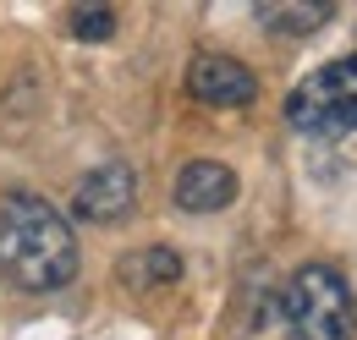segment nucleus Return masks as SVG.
<instances>
[{"instance_id":"obj_1","label":"nucleus","mask_w":357,"mask_h":340,"mask_svg":"<svg viewBox=\"0 0 357 340\" xmlns=\"http://www.w3.org/2000/svg\"><path fill=\"white\" fill-rule=\"evenodd\" d=\"M77 231L72 219L39 192H6L0 198V275L17 291H61L77 280Z\"/></svg>"},{"instance_id":"obj_2","label":"nucleus","mask_w":357,"mask_h":340,"mask_svg":"<svg viewBox=\"0 0 357 340\" xmlns=\"http://www.w3.org/2000/svg\"><path fill=\"white\" fill-rule=\"evenodd\" d=\"M280 318L297 340H357V297L335 263H303L280 297Z\"/></svg>"},{"instance_id":"obj_3","label":"nucleus","mask_w":357,"mask_h":340,"mask_svg":"<svg viewBox=\"0 0 357 340\" xmlns=\"http://www.w3.org/2000/svg\"><path fill=\"white\" fill-rule=\"evenodd\" d=\"M286 127L303 137H347L357 132V55L308 72L286 99Z\"/></svg>"},{"instance_id":"obj_4","label":"nucleus","mask_w":357,"mask_h":340,"mask_svg":"<svg viewBox=\"0 0 357 340\" xmlns=\"http://www.w3.org/2000/svg\"><path fill=\"white\" fill-rule=\"evenodd\" d=\"M132 209H137V176L121 160L93 165L72 187V219H83V225H121Z\"/></svg>"},{"instance_id":"obj_5","label":"nucleus","mask_w":357,"mask_h":340,"mask_svg":"<svg viewBox=\"0 0 357 340\" xmlns=\"http://www.w3.org/2000/svg\"><path fill=\"white\" fill-rule=\"evenodd\" d=\"M187 93H192L198 105H215V110H242V105L259 99V77H253L242 61H231V55H192Z\"/></svg>"},{"instance_id":"obj_6","label":"nucleus","mask_w":357,"mask_h":340,"mask_svg":"<svg viewBox=\"0 0 357 340\" xmlns=\"http://www.w3.org/2000/svg\"><path fill=\"white\" fill-rule=\"evenodd\" d=\"M181 214H220L236 198V170L220 160H187L176 170V187H171Z\"/></svg>"},{"instance_id":"obj_7","label":"nucleus","mask_w":357,"mask_h":340,"mask_svg":"<svg viewBox=\"0 0 357 340\" xmlns=\"http://www.w3.org/2000/svg\"><path fill=\"white\" fill-rule=\"evenodd\" d=\"M116 275H121V286L132 297H149V291H165V286L181 280V253L176 247H137V253L121 258Z\"/></svg>"},{"instance_id":"obj_8","label":"nucleus","mask_w":357,"mask_h":340,"mask_svg":"<svg viewBox=\"0 0 357 340\" xmlns=\"http://www.w3.org/2000/svg\"><path fill=\"white\" fill-rule=\"evenodd\" d=\"M253 22L264 28V33H275V39H303V33H313V28H324V22H335V6L330 0H319V6H308V0H264V6H253Z\"/></svg>"},{"instance_id":"obj_9","label":"nucleus","mask_w":357,"mask_h":340,"mask_svg":"<svg viewBox=\"0 0 357 340\" xmlns=\"http://www.w3.org/2000/svg\"><path fill=\"white\" fill-rule=\"evenodd\" d=\"M72 39L83 44L116 39V6H72Z\"/></svg>"}]
</instances>
